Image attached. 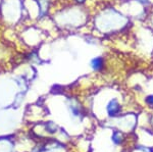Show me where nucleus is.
<instances>
[{
  "label": "nucleus",
  "mask_w": 153,
  "mask_h": 152,
  "mask_svg": "<svg viewBox=\"0 0 153 152\" xmlns=\"http://www.w3.org/2000/svg\"><path fill=\"white\" fill-rule=\"evenodd\" d=\"M90 65L92 67L93 70L95 72H99L104 67V58L102 56H97V57H94L92 60L90 61Z\"/></svg>",
  "instance_id": "f03ea898"
},
{
  "label": "nucleus",
  "mask_w": 153,
  "mask_h": 152,
  "mask_svg": "<svg viewBox=\"0 0 153 152\" xmlns=\"http://www.w3.org/2000/svg\"><path fill=\"white\" fill-rule=\"evenodd\" d=\"M112 141L114 142V144H117V145H118V144L122 143L123 139H122V136H120V133H117V132H114L112 135Z\"/></svg>",
  "instance_id": "20e7f679"
},
{
  "label": "nucleus",
  "mask_w": 153,
  "mask_h": 152,
  "mask_svg": "<svg viewBox=\"0 0 153 152\" xmlns=\"http://www.w3.org/2000/svg\"><path fill=\"white\" fill-rule=\"evenodd\" d=\"M68 107H70L71 113L73 114L74 116H80V113H81L80 108H79V107L76 106V105H75V104H71Z\"/></svg>",
  "instance_id": "7ed1b4c3"
},
{
  "label": "nucleus",
  "mask_w": 153,
  "mask_h": 152,
  "mask_svg": "<svg viewBox=\"0 0 153 152\" xmlns=\"http://www.w3.org/2000/svg\"><path fill=\"white\" fill-rule=\"evenodd\" d=\"M139 1H142V2H145V1H147V0H139Z\"/></svg>",
  "instance_id": "423d86ee"
},
{
  "label": "nucleus",
  "mask_w": 153,
  "mask_h": 152,
  "mask_svg": "<svg viewBox=\"0 0 153 152\" xmlns=\"http://www.w3.org/2000/svg\"><path fill=\"white\" fill-rule=\"evenodd\" d=\"M145 101H146V103L148 105H151V106H153V95H149V96H147L146 99H145Z\"/></svg>",
  "instance_id": "39448f33"
},
{
  "label": "nucleus",
  "mask_w": 153,
  "mask_h": 152,
  "mask_svg": "<svg viewBox=\"0 0 153 152\" xmlns=\"http://www.w3.org/2000/svg\"><path fill=\"white\" fill-rule=\"evenodd\" d=\"M106 110H107V113L109 116H117L118 113L120 112V105L118 103L117 98H113L109 101V103L107 104L106 106Z\"/></svg>",
  "instance_id": "f257e3e1"
}]
</instances>
